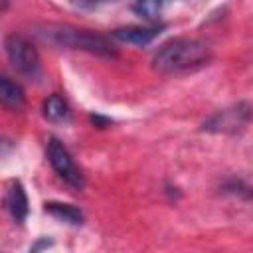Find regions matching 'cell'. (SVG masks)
Listing matches in <instances>:
<instances>
[{"label":"cell","instance_id":"8fae6325","mask_svg":"<svg viewBox=\"0 0 253 253\" xmlns=\"http://www.w3.org/2000/svg\"><path fill=\"white\" fill-rule=\"evenodd\" d=\"M91 123H93V125H101V126L109 125V121H107V119H101V117H91Z\"/></svg>","mask_w":253,"mask_h":253},{"label":"cell","instance_id":"ba28073f","mask_svg":"<svg viewBox=\"0 0 253 253\" xmlns=\"http://www.w3.org/2000/svg\"><path fill=\"white\" fill-rule=\"evenodd\" d=\"M45 211H49L53 217L65 221V223H81L83 221V211L71 204H59V202H49L45 204Z\"/></svg>","mask_w":253,"mask_h":253},{"label":"cell","instance_id":"3957f363","mask_svg":"<svg viewBox=\"0 0 253 253\" xmlns=\"http://www.w3.org/2000/svg\"><path fill=\"white\" fill-rule=\"evenodd\" d=\"M4 49H6V55H8L10 63H12V67L18 73L28 75V77L38 75V71H40V55H38V51H36L32 42H28L24 36L10 34L4 40Z\"/></svg>","mask_w":253,"mask_h":253},{"label":"cell","instance_id":"5b68a950","mask_svg":"<svg viewBox=\"0 0 253 253\" xmlns=\"http://www.w3.org/2000/svg\"><path fill=\"white\" fill-rule=\"evenodd\" d=\"M160 34V26H126L113 32V38L119 42L134 43V45H146Z\"/></svg>","mask_w":253,"mask_h":253},{"label":"cell","instance_id":"8992f818","mask_svg":"<svg viewBox=\"0 0 253 253\" xmlns=\"http://www.w3.org/2000/svg\"><path fill=\"white\" fill-rule=\"evenodd\" d=\"M6 208L12 213V217L16 221H24L28 215V198L24 192V186L18 180H12L8 184V192H6Z\"/></svg>","mask_w":253,"mask_h":253},{"label":"cell","instance_id":"277c9868","mask_svg":"<svg viewBox=\"0 0 253 253\" xmlns=\"http://www.w3.org/2000/svg\"><path fill=\"white\" fill-rule=\"evenodd\" d=\"M47 158L49 164L53 166V170L73 188H81L83 186V176L79 172V168L75 166L71 154L67 152V148L57 140V138H49L47 142Z\"/></svg>","mask_w":253,"mask_h":253},{"label":"cell","instance_id":"6da1fadb","mask_svg":"<svg viewBox=\"0 0 253 253\" xmlns=\"http://www.w3.org/2000/svg\"><path fill=\"white\" fill-rule=\"evenodd\" d=\"M210 59V47L206 42L176 38L166 42L154 55L152 65L162 73H176L198 67Z\"/></svg>","mask_w":253,"mask_h":253},{"label":"cell","instance_id":"7a4b0ae2","mask_svg":"<svg viewBox=\"0 0 253 253\" xmlns=\"http://www.w3.org/2000/svg\"><path fill=\"white\" fill-rule=\"evenodd\" d=\"M42 36L45 40H49L55 45L61 47H71V49H85L97 55H105V57H115V49L113 45L99 34L89 32V30H77L71 26H47Z\"/></svg>","mask_w":253,"mask_h":253},{"label":"cell","instance_id":"30bf717a","mask_svg":"<svg viewBox=\"0 0 253 253\" xmlns=\"http://www.w3.org/2000/svg\"><path fill=\"white\" fill-rule=\"evenodd\" d=\"M164 4H166V0H138V2L134 4V10H136V14H140L142 18L154 20V18L162 12Z\"/></svg>","mask_w":253,"mask_h":253},{"label":"cell","instance_id":"52a82bcc","mask_svg":"<svg viewBox=\"0 0 253 253\" xmlns=\"http://www.w3.org/2000/svg\"><path fill=\"white\" fill-rule=\"evenodd\" d=\"M0 99L6 107L14 109V111H20L24 109L26 105V95L22 91V87L14 81H10L8 77H2L0 79Z\"/></svg>","mask_w":253,"mask_h":253},{"label":"cell","instance_id":"9c48e42d","mask_svg":"<svg viewBox=\"0 0 253 253\" xmlns=\"http://www.w3.org/2000/svg\"><path fill=\"white\" fill-rule=\"evenodd\" d=\"M43 115H45V119L51 121V123H59V121L67 119V115H69L67 103H65L59 95H51V97H47L45 103H43Z\"/></svg>","mask_w":253,"mask_h":253}]
</instances>
